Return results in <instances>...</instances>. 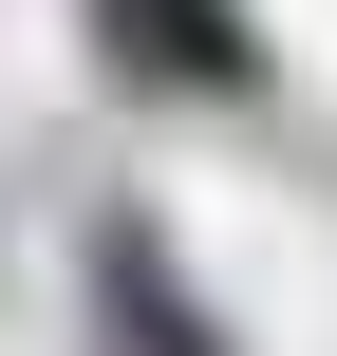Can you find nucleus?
<instances>
[{"label": "nucleus", "mask_w": 337, "mask_h": 356, "mask_svg": "<svg viewBox=\"0 0 337 356\" xmlns=\"http://www.w3.org/2000/svg\"><path fill=\"white\" fill-rule=\"evenodd\" d=\"M75 300H94V356H244V338H225V300L169 263L150 207H94V225H75Z\"/></svg>", "instance_id": "f03ea898"}, {"label": "nucleus", "mask_w": 337, "mask_h": 356, "mask_svg": "<svg viewBox=\"0 0 337 356\" xmlns=\"http://www.w3.org/2000/svg\"><path fill=\"white\" fill-rule=\"evenodd\" d=\"M75 38H94V75L150 94V113H263V75H281L263 0H75Z\"/></svg>", "instance_id": "f257e3e1"}]
</instances>
